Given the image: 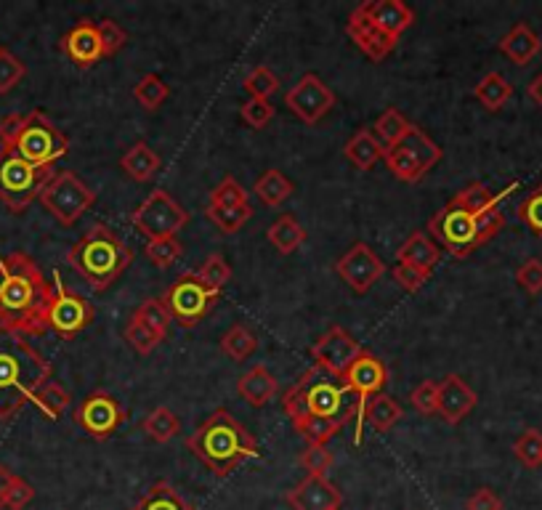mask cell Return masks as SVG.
Here are the masks:
<instances>
[{
	"instance_id": "f1b7e54d",
	"label": "cell",
	"mask_w": 542,
	"mask_h": 510,
	"mask_svg": "<svg viewBox=\"0 0 542 510\" xmlns=\"http://www.w3.org/2000/svg\"><path fill=\"white\" fill-rule=\"evenodd\" d=\"M402 418H404V410L396 404V399H391L388 394L372 396L362 412V423L367 420L375 433H388Z\"/></svg>"
},
{
	"instance_id": "83f0119b",
	"label": "cell",
	"mask_w": 542,
	"mask_h": 510,
	"mask_svg": "<svg viewBox=\"0 0 542 510\" xmlns=\"http://www.w3.org/2000/svg\"><path fill=\"white\" fill-rule=\"evenodd\" d=\"M394 147L404 149L412 160H418V163L426 170H431L436 163H439V160H442V149L436 147L434 141L428 139V133L420 131L418 125H410L407 133H404L402 139L396 141Z\"/></svg>"
},
{
	"instance_id": "db71d44e",
	"label": "cell",
	"mask_w": 542,
	"mask_h": 510,
	"mask_svg": "<svg viewBox=\"0 0 542 510\" xmlns=\"http://www.w3.org/2000/svg\"><path fill=\"white\" fill-rule=\"evenodd\" d=\"M96 30H99L101 46H104V54L107 56H115L117 51L125 46V40H128V32H125L115 19H101V22L96 24Z\"/></svg>"
},
{
	"instance_id": "9a60e30c",
	"label": "cell",
	"mask_w": 542,
	"mask_h": 510,
	"mask_svg": "<svg viewBox=\"0 0 542 510\" xmlns=\"http://www.w3.org/2000/svg\"><path fill=\"white\" fill-rule=\"evenodd\" d=\"M128 418V412L120 402H117L115 396L104 394V391H96V394L86 396L83 402L78 404V410H75V423L93 436V439H109L112 433L123 425V420Z\"/></svg>"
},
{
	"instance_id": "60d3db41",
	"label": "cell",
	"mask_w": 542,
	"mask_h": 510,
	"mask_svg": "<svg viewBox=\"0 0 542 510\" xmlns=\"http://www.w3.org/2000/svg\"><path fill=\"white\" fill-rule=\"evenodd\" d=\"M410 120L399 112V109H386L383 115L378 117V123H375V133H378V141L383 147H394L396 141L402 139L407 128H410Z\"/></svg>"
},
{
	"instance_id": "836d02e7",
	"label": "cell",
	"mask_w": 542,
	"mask_h": 510,
	"mask_svg": "<svg viewBox=\"0 0 542 510\" xmlns=\"http://www.w3.org/2000/svg\"><path fill=\"white\" fill-rule=\"evenodd\" d=\"M452 205L460 210H465V213H471V216H487L489 210L497 208V197L492 192H489L484 184H471L465 186L463 192H457L455 197H452Z\"/></svg>"
},
{
	"instance_id": "ffe728a7",
	"label": "cell",
	"mask_w": 542,
	"mask_h": 510,
	"mask_svg": "<svg viewBox=\"0 0 542 510\" xmlns=\"http://www.w3.org/2000/svg\"><path fill=\"white\" fill-rule=\"evenodd\" d=\"M476 402H479V396L460 375H447L439 383V410L436 412L450 425L463 423V418L473 412Z\"/></svg>"
},
{
	"instance_id": "3957f363",
	"label": "cell",
	"mask_w": 542,
	"mask_h": 510,
	"mask_svg": "<svg viewBox=\"0 0 542 510\" xmlns=\"http://www.w3.org/2000/svg\"><path fill=\"white\" fill-rule=\"evenodd\" d=\"M51 362L27 335L0 325V420H11L51 380Z\"/></svg>"
},
{
	"instance_id": "8992f818",
	"label": "cell",
	"mask_w": 542,
	"mask_h": 510,
	"mask_svg": "<svg viewBox=\"0 0 542 510\" xmlns=\"http://www.w3.org/2000/svg\"><path fill=\"white\" fill-rule=\"evenodd\" d=\"M133 250L109 226H93L67 253V263L91 285L93 293H104L131 266Z\"/></svg>"
},
{
	"instance_id": "e575fe53",
	"label": "cell",
	"mask_w": 542,
	"mask_h": 510,
	"mask_svg": "<svg viewBox=\"0 0 542 510\" xmlns=\"http://www.w3.org/2000/svg\"><path fill=\"white\" fill-rule=\"evenodd\" d=\"M32 404H35L46 418L59 420L64 415V410L70 407V391H67L62 383L48 380L46 386H40L38 394L32 396Z\"/></svg>"
},
{
	"instance_id": "d6986e66",
	"label": "cell",
	"mask_w": 542,
	"mask_h": 510,
	"mask_svg": "<svg viewBox=\"0 0 542 510\" xmlns=\"http://www.w3.org/2000/svg\"><path fill=\"white\" fill-rule=\"evenodd\" d=\"M346 32H349V38L357 43L359 51H362L370 62H383V59L394 51L396 43H399V40H391L388 35H383V32L370 22V16L364 14L362 6H359L357 11H351Z\"/></svg>"
},
{
	"instance_id": "6da1fadb",
	"label": "cell",
	"mask_w": 542,
	"mask_h": 510,
	"mask_svg": "<svg viewBox=\"0 0 542 510\" xmlns=\"http://www.w3.org/2000/svg\"><path fill=\"white\" fill-rule=\"evenodd\" d=\"M287 418L309 444H327L351 418H359L357 396L346 380L335 378L322 367H311L282 396Z\"/></svg>"
},
{
	"instance_id": "2e32d148",
	"label": "cell",
	"mask_w": 542,
	"mask_h": 510,
	"mask_svg": "<svg viewBox=\"0 0 542 510\" xmlns=\"http://www.w3.org/2000/svg\"><path fill=\"white\" fill-rule=\"evenodd\" d=\"M343 380H346V386H349L351 391H354V396H357L359 418H357V433H354V441L362 444V412L372 396H378L380 391H383V386L388 383V367L380 362L375 354L362 351V356H359L357 362H354V367L346 372V378Z\"/></svg>"
},
{
	"instance_id": "277c9868",
	"label": "cell",
	"mask_w": 542,
	"mask_h": 510,
	"mask_svg": "<svg viewBox=\"0 0 542 510\" xmlns=\"http://www.w3.org/2000/svg\"><path fill=\"white\" fill-rule=\"evenodd\" d=\"M186 447L200 457V463L216 476H229L245 460L258 457L256 436L234 418L232 412L216 410L186 441Z\"/></svg>"
},
{
	"instance_id": "1f68e13d",
	"label": "cell",
	"mask_w": 542,
	"mask_h": 510,
	"mask_svg": "<svg viewBox=\"0 0 542 510\" xmlns=\"http://www.w3.org/2000/svg\"><path fill=\"white\" fill-rule=\"evenodd\" d=\"M473 93H476V99L484 104V109L497 112V109H503L505 101L513 96V85L508 83L500 72H489V75H484V78L479 80Z\"/></svg>"
},
{
	"instance_id": "e0dca14e",
	"label": "cell",
	"mask_w": 542,
	"mask_h": 510,
	"mask_svg": "<svg viewBox=\"0 0 542 510\" xmlns=\"http://www.w3.org/2000/svg\"><path fill=\"white\" fill-rule=\"evenodd\" d=\"M335 271H338V277H341L354 293L364 295L380 277H383L386 266H383L378 253H375L367 242H357L349 253L338 258Z\"/></svg>"
},
{
	"instance_id": "91938a15",
	"label": "cell",
	"mask_w": 542,
	"mask_h": 510,
	"mask_svg": "<svg viewBox=\"0 0 542 510\" xmlns=\"http://www.w3.org/2000/svg\"><path fill=\"white\" fill-rule=\"evenodd\" d=\"M468 510H503V503H500V497L492 489L484 487L476 495L468 497Z\"/></svg>"
},
{
	"instance_id": "f546056e",
	"label": "cell",
	"mask_w": 542,
	"mask_h": 510,
	"mask_svg": "<svg viewBox=\"0 0 542 510\" xmlns=\"http://www.w3.org/2000/svg\"><path fill=\"white\" fill-rule=\"evenodd\" d=\"M266 237H269V242L279 250V253L293 255L295 250L306 242V229H303L293 216H279L277 221L269 226Z\"/></svg>"
},
{
	"instance_id": "7dc6e473",
	"label": "cell",
	"mask_w": 542,
	"mask_h": 510,
	"mask_svg": "<svg viewBox=\"0 0 542 510\" xmlns=\"http://www.w3.org/2000/svg\"><path fill=\"white\" fill-rule=\"evenodd\" d=\"M298 463H301V468H306L309 476H327L333 468V455L325 444H309L298 457Z\"/></svg>"
},
{
	"instance_id": "ab89813d",
	"label": "cell",
	"mask_w": 542,
	"mask_h": 510,
	"mask_svg": "<svg viewBox=\"0 0 542 510\" xmlns=\"http://www.w3.org/2000/svg\"><path fill=\"white\" fill-rule=\"evenodd\" d=\"M168 96H171V88L165 85L163 78H157V75H144L139 83L133 85V99L139 101L144 109H149V112L163 107Z\"/></svg>"
},
{
	"instance_id": "4fadbf2b",
	"label": "cell",
	"mask_w": 542,
	"mask_h": 510,
	"mask_svg": "<svg viewBox=\"0 0 542 510\" xmlns=\"http://www.w3.org/2000/svg\"><path fill=\"white\" fill-rule=\"evenodd\" d=\"M364 348L359 346L357 338L343 330L341 325L330 327L322 338L311 346V356H314V364L327 370L335 378H346V372L354 367L359 356H362Z\"/></svg>"
},
{
	"instance_id": "ba28073f",
	"label": "cell",
	"mask_w": 542,
	"mask_h": 510,
	"mask_svg": "<svg viewBox=\"0 0 542 510\" xmlns=\"http://www.w3.org/2000/svg\"><path fill=\"white\" fill-rule=\"evenodd\" d=\"M54 178V168H38L11 149H0V202L11 213H24Z\"/></svg>"
},
{
	"instance_id": "f5cc1de1",
	"label": "cell",
	"mask_w": 542,
	"mask_h": 510,
	"mask_svg": "<svg viewBox=\"0 0 542 510\" xmlns=\"http://www.w3.org/2000/svg\"><path fill=\"white\" fill-rule=\"evenodd\" d=\"M240 115H242V120L250 125V128L261 131V128H266V125L271 123V117H274V107H271L269 99H248L240 107Z\"/></svg>"
},
{
	"instance_id": "f35d334b",
	"label": "cell",
	"mask_w": 542,
	"mask_h": 510,
	"mask_svg": "<svg viewBox=\"0 0 542 510\" xmlns=\"http://www.w3.org/2000/svg\"><path fill=\"white\" fill-rule=\"evenodd\" d=\"M253 205L250 202H245V205H237V208H213V205H208L205 208V216L213 221V224L221 229V232L226 234H234V232H240L242 226L248 224L250 218H253Z\"/></svg>"
},
{
	"instance_id": "ac0fdd59",
	"label": "cell",
	"mask_w": 542,
	"mask_h": 510,
	"mask_svg": "<svg viewBox=\"0 0 542 510\" xmlns=\"http://www.w3.org/2000/svg\"><path fill=\"white\" fill-rule=\"evenodd\" d=\"M287 505L293 510H341L343 495L327 476H306L287 492Z\"/></svg>"
},
{
	"instance_id": "74e56055",
	"label": "cell",
	"mask_w": 542,
	"mask_h": 510,
	"mask_svg": "<svg viewBox=\"0 0 542 510\" xmlns=\"http://www.w3.org/2000/svg\"><path fill=\"white\" fill-rule=\"evenodd\" d=\"M258 348V338L253 330H248L245 325H234L229 333L221 338V351H224L229 359L234 362H245L250 359V354Z\"/></svg>"
},
{
	"instance_id": "ee69618b",
	"label": "cell",
	"mask_w": 542,
	"mask_h": 510,
	"mask_svg": "<svg viewBox=\"0 0 542 510\" xmlns=\"http://www.w3.org/2000/svg\"><path fill=\"white\" fill-rule=\"evenodd\" d=\"M513 455L519 457L521 465L527 468H540L542 465V433L537 428H529L513 444Z\"/></svg>"
},
{
	"instance_id": "30bf717a",
	"label": "cell",
	"mask_w": 542,
	"mask_h": 510,
	"mask_svg": "<svg viewBox=\"0 0 542 510\" xmlns=\"http://www.w3.org/2000/svg\"><path fill=\"white\" fill-rule=\"evenodd\" d=\"M40 202L59 224L72 226L96 202V192L72 170H59L40 192Z\"/></svg>"
},
{
	"instance_id": "681fc988",
	"label": "cell",
	"mask_w": 542,
	"mask_h": 510,
	"mask_svg": "<svg viewBox=\"0 0 542 510\" xmlns=\"http://www.w3.org/2000/svg\"><path fill=\"white\" fill-rule=\"evenodd\" d=\"M24 75H27V67L11 51L0 46V93L14 91L16 85L24 80Z\"/></svg>"
},
{
	"instance_id": "52a82bcc",
	"label": "cell",
	"mask_w": 542,
	"mask_h": 510,
	"mask_svg": "<svg viewBox=\"0 0 542 510\" xmlns=\"http://www.w3.org/2000/svg\"><path fill=\"white\" fill-rule=\"evenodd\" d=\"M505 224V216L500 205L492 208L487 216H471L465 210L455 208L447 202L431 221H428V232L434 234L436 240L442 242V248L455 258H468L476 248L487 245Z\"/></svg>"
},
{
	"instance_id": "816d5d0a",
	"label": "cell",
	"mask_w": 542,
	"mask_h": 510,
	"mask_svg": "<svg viewBox=\"0 0 542 510\" xmlns=\"http://www.w3.org/2000/svg\"><path fill=\"white\" fill-rule=\"evenodd\" d=\"M410 404L420 415H434L439 410V383L436 380H423L418 388H412Z\"/></svg>"
},
{
	"instance_id": "b9f144b4",
	"label": "cell",
	"mask_w": 542,
	"mask_h": 510,
	"mask_svg": "<svg viewBox=\"0 0 542 510\" xmlns=\"http://www.w3.org/2000/svg\"><path fill=\"white\" fill-rule=\"evenodd\" d=\"M133 317L139 319L141 325H147L149 330H155V333L165 340L168 327H171V314H168V309H165V303L160 301V298H149V301L141 303Z\"/></svg>"
},
{
	"instance_id": "7bdbcfd3",
	"label": "cell",
	"mask_w": 542,
	"mask_h": 510,
	"mask_svg": "<svg viewBox=\"0 0 542 510\" xmlns=\"http://www.w3.org/2000/svg\"><path fill=\"white\" fill-rule=\"evenodd\" d=\"M245 202H250L248 189H245L237 178L226 176L224 181L210 192L208 205H213V208H237V205H245Z\"/></svg>"
},
{
	"instance_id": "9f6ffc18",
	"label": "cell",
	"mask_w": 542,
	"mask_h": 510,
	"mask_svg": "<svg viewBox=\"0 0 542 510\" xmlns=\"http://www.w3.org/2000/svg\"><path fill=\"white\" fill-rule=\"evenodd\" d=\"M428 277H431V271H423L418 269V266H410V263H396L394 266V279L407 290V293L420 290V287L428 282Z\"/></svg>"
},
{
	"instance_id": "7a4b0ae2",
	"label": "cell",
	"mask_w": 542,
	"mask_h": 510,
	"mask_svg": "<svg viewBox=\"0 0 542 510\" xmlns=\"http://www.w3.org/2000/svg\"><path fill=\"white\" fill-rule=\"evenodd\" d=\"M54 285L27 253H0V325L22 335L48 330Z\"/></svg>"
},
{
	"instance_id": "6125c7cd",
	"label": "cell",
	"mask_w": 542,
	"mask_h": 510,
	"mask_svg": "<svg viewBox=\"0 0 542 510\" xmlns=\"http://www.w3.org/2000/svg\"><path fill=\"white\" fill-rule=\"evenodd\" d=\"M529 99L535 101L537 107L542 109V72L535 80H532V83H529Z\"/></svg>"
},
{
	"instance_id": "680465c9",
	"label": "cell",
	"mask_w": 542,
	"mask_h": 510,
	"mask_svg": "<svg viewBox=\"0 0 542 510\" xmlns=\"http://www.w3.org/2000/svg\"><path fill=\"white\" fill-rule=\"evenodd\" d=\"M32 497H35V489H32L30 481L22 479V476H14V479H11V487H8L6 508L8 510H24L27 505L32 503Z\"/></svg>"
},
{
	"instance_id": "4316f807",
	"label": "cell",
	"mask_w": 542,
	"mask_h": 510,
	"mask_svg": "<svg viewBox=\"0 0 542 510\" xmlns=\"http://www.w3.org/2000/svg\"><path fill=\"white\" fill-rule=\"evenodd\" d=\"M343 152H346V157H349L351 163L357 165L359 170H370L378 160H383L386 147L380 144L378 136H375L370 128H359V131L351 136Z\"/></svg>"
},
{
	"instance_id": "d590c367",
	"label": "cell",
	"mask_w": 542,
	"mask_h": 510,
	"mask_svg": "<svg viewBox=\"0 0 542 510\" xmlns=\"http://www.w3.org/2000/svg\"><path fill=\"white\" fill-rule=\"evenodd\" d=\"M179 431H181L179 418H176L173 410H168V407H155V410L147 415V420H144V433H147L152 441H157V444H165V441L176 439Z\"/></svg>"
},
{
	"instance_id": "603a6c76",
	"label": "cell",
	"mask_w": 542,
	"mask_h": 510,
	"mask_svg": "<svg viewBox=\"0 0 542 510\" xmlns=\"http://www.w3.org/2000/svg\"><path fill=\"white\" fill-rule=\"evenodd\" d=\"M540 48V35L524 22L513 24L511 32L500 40V54L508 56V59H511L513 64H519V67H527V64L540 54Z\"/></svg>"
},
{
	"instance_id": "8fae6325",
	"label": "cell",
	"mask_w": 542,
	"mask_h": 510,
	"mask_svg": "<svg viewBox=\"0 0 542 510\" xmlns=\"http://www.w3.org/2000/svg\"><path fill=\"white\" fill-rule=\"evenodd\" d=\"M189 221V213L173 200L165 189H155L139 208L133 210L131 224L139 229L149 242L152 240H171L181 232Z\"/></svg>"
},
{
	"instance_id": "94428289",
	"label": "cell",
	"mask_w": 542,
	"mask_h": 510,
	"mask_svg": "<svg viewBox=\"0 0 542 510\" xmlns=\"http://www.w3.org/2000/svg\"><path fill=\"white\" fill-rule=\"evenodd\" d=\"M11 479H14V473L8 471L6 465L0 463V510L6 508V495H8V487H11Z\"/></svg>"
},
{
	"instance_id": "bcb514c9",
	"label": "cell",
	"mask_w": 542,
	"mask_h": 510,
	"mask_svg": "<svg viewBox=\"0 0 542 510\" xmlns=\"http://www.w3.org/2000/svg\"><path fill=\"white\" fill-rule=\"evenodd\" d=\"M279 88V78L269 67H256L245 78V91H248L250 99H271Z\"/></svg>"
},
{
	"instance_id": "8d00e7d4",
	"label": "cell",
	"mask_w": 542,
	"mask_h": 510,
	"mask_svg": "<svg viewBox=\"0 0 542 510\" xmlns=\"http://www.w3.org/2000/svg\"><path fill=\"white\" fill-rule=\"evenodd\" d=\"M383 160H386L388 170H391V173H394L399 181H404V184H418L420 178L428 173V170L423 168L418 160H412V157L399 147H386V152H383Z\"/></svg>"
},
{
	"instance_id": "c3c4849f",
	"label": "cell",
	"mask_w": 542,
	"mask_h": 510,
	"mask_svg": "<svg viewBox=\"0 0 542 510\" xmlns=\"http://www.w3.org/2000/svg\"><path fill=\"white\" fill-rule=\"evenodd\" d=\"M125 340L131 343L139 354H152L160 343H163V338L155 333V330H149L147 325H141L139 319L131 317V322H128V327H125Z\"/></svg>"
},
{
	"instance_id": "484cf974",
	"label": "cell",
	"mask_w": 542,
	"mask_h": 510,
	"mask_svg": "<svg viewBox=\"0 0 542 510\" xmlns=\"http://www.w3.org/2000/svg\"><path fill=\"white\" fill-rule=\"evenodd\" d=\"M120 168H123L133 181L144 184V181H152V178L157 176V170H160V157L155 155V149H149L144 141H139V144L128 147V152L120 157Z\"/></svg>"
},
{
	"instance_id": "7402d4cb",
	"label": "cell",
	"mask_w": 542,
	"mask_h": 510,
	"mask_svg": "<svg viewBox=\"0 0 542 510\" xmlns=\"http://www.w3.org/2000/svg\"><path fill=\"white\" fill-rule=\"evenodd\" d=\"M362 11L391 40L402 38V32L410 30L412 22H415L412 8L402 0H367V3H362Z\"/></svg>"
},
{
	"instance_id": "11a10c76",
	"label": "cell",
	"mask_w": 542,
	"mask_h": 510,
	"mask_svg": "<svg viewBox=\"0 0 542 510\" xmlns=\"http://www.w3.org/2000/svg\"><path fill=\"white\" fill-rule=\"evenodd\" d=\"M519 218L537 234V237H542V184L537 186L535 192L529 194L527 200L521 202Z\"/></svg>"
},
{
	"instance_id": "d4e9b609",
	"label": "cell",
	"mask_w": 542,
	"mask_h": 510,
	"mask_svg": "<svg viewBox=\"0 0 542 510\" xmlns=\"http://www.w3.org/2000/svg\"><path fill=\"white\" fill-rule=\"evenodd\" d=\"M396 258H399V263H410V266H418L423 271H431L442 258V250L428 234L412 232L407 242L399 248Z\"/></svg>"
},
{
	"instance_id": "9c48e42d",
	"label": "cell",
	"mask_w": 542,
	"mask_h": 510,
	"mask_svg": "<svg viewBox=\"0 0 542 510\" xmlns=\"http://www.w3.org/2000/svg\"><path fill=\"white\" fill-rule=\"evenodd\" d=\"M221 290H213L197 277V271H186L181 274L165 293L163 303L171 319H176L181 327H197L202 319L208 317L210 311L216 309Z\"/></svg>"
},
{
	"instance_id": "44dd1931",
	"label": "cell",
	"mask_w": 542,
	"mask_h": 510,
	"mask_svg": "<svg viewBox=\"0 0 542 510\" xmlns=\"http://www.w3.org/2000/svg\"><path fill=\"white\" fill-rule=\"evenodd\" d=\"M62 51L70 56L72 62L78 64L80 70H88L93 64H99L101 59H107L104 46H101L99 30H96L93 22L75 24L62 38Z\"/></svg>"
},
{
	"instance_id": "5bb4252c",
	"label": "cell",
	"mask_w": 542,
	"mask_h": 510,
	"mask_svg": "<svg viewBox=\"0 0 542 510\" xmlns=\"http://www.w3.org/2000/svg\"><path fill=\"white\" fill-rule=\"evenodd\" d=\"M285 107L306 125H317L335 107V93L319 75L309 72L285 93Z\"/></svg>"
},
{
	"instance_id": "f6af8a7d",
	"label": "cell",
	"mask_w": 542,
	"mask_h": 510,
	"mask_svg": "<svg viewBox=\"0 0 542 510\" xmlns=\"http://www.w3.org/2000/svg\"><path fill=\"white\" fill-rule=\"evenodd\" d=\"M197 277H200L208 287H213V290H221V287L232 279V266L224 261V255L213 253L208 255V261L202 263L200 271H197Z\"/></svg>"
},
{
	"instance_id": "f907efd6",
	"label": "cell",
	"mask_w": 542,
	"mask_h": 510,
	"mask_svg": "<svg viewBox=\"0 0 542 510\" xmlns=\"http://www.w3.org/2000/svg\"><path fill=\"white\" fill-rule=\"evenodd\" d=\"M147 258L155 266H160V269H168V266H173V263L181 258V242L176 240V237H171V240H152L147 242Z\"/></svg>"
},
{
	"instance_id": "4dcf8cb0",
	"label": "cell",
	"mask_w": 542,
	"mask_h": 510,
	"mask_svg": "<svg viewBox=\"0 0 542 510\" xmlns=\"http://www.w3.org/2000/svg\"><path fill=\"white\" fill-rule=\"evenodd\" d=\"M131 510H194L168 481H155Z\"/></svg>"
},
{
	"instance_id": "7c38bea8",
	"label": "cell",
	"mask_w": 542,
	"mask_h": 510,
	"mask_svg": "<svg viewBox=\"0 0 542 510\" xmlns=\"http://www.w3.org/2000/svg\"><path fill=\"white\" fill-rule=\"evenodd\" d=\"M93 322V306L80 293L64 285L59 274L54 279V301L48 309V330L62 338H75Z\"/></svg>"
},
{
	"instance_id": "6f0895ef",
	"label": "cell",
	"mask_w": 542,
	"mask_h": 510,
	"mask_svg": "<svg viewBox=\"0 0 542 510\" xmlns=\"http://www.w3.org/2000/svg\"><path fill=\"white\" fill-rule=\"evenodd\" d=\"M516 282H519L529 295L542 293V261L529 258L527 263H521L519 271H516Z\"/></svg>"
},
{
	"instance_id": "5b68a950",
	"label": "cell",
	"mask_w": 542,
	"mask_h": 510,
	"mask_svg": "<svg viewBox=\"0 0 542 510\" xmlns=\"http://www.w3.org/2000/svg\"><path fill=\"white\" fill-rule=\"evenodd\" d=\"M0 149H11L38 168H54L70 152V139L54 125V120L32 109L27 115H6L0 120Z\"/></svg>"
},
{
	"instance_id": "cb8c5ba5",
	"label": "cell",
	"mask_w": 542,
	"mask_h": 510,
	"mask_svg": "<svg viewBox=\"0 0 542 510\" xmlns=\"http://www.w3.org/2000/svg\"><path fill=\"white\" fill-rule=\"evenodd\" d=\"M237 391L245 402H250L253 407H266V404L274 399L277 394V378L266 370L264 364H256L253 370L245 372L240 380H237Z\"/></svg>"
},
{
	"instance_id": "d6a6232c",
	"label": "cell",
	"mask_w": 542,
	"mask_h": 510,
	"mask_svg": "<svg viewBox=\"0 0 542 510\" xmlns=\"http://www.w3.org/2000/svg\"><path fill=\"white\" fill-rule=\"evenodd\" d=\"M253 192L258 194V200L264 202V205L277 208V205H282V202L295 192V186L287 181L282 170L271 168V170H266L264 176L258 178L256 186H253Z\"/></svg>"
}]
</instances>
